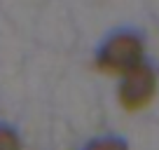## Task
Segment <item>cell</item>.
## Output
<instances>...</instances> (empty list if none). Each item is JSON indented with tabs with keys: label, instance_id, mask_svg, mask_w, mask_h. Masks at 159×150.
Wrapping results in <instances>:
<instances>
[{
	"label": "cell",
	"instance_id": "3957f363",
	"mask_svg": "<svg viewBox=\"0 0 159 150\" xmlns=\"http://www.w3.org/2000/svg\"><path fill=\"white\" fill-rule=\"evenodd\" d=\"M84 150H129V143L119 136H101L84 145Z\"/></svg>",
	"mask_w": 159,
	"mask_h": 150
},
{
	"label": "cell",
	"instance_id": "7a4b0ae2",
	"mask_svg": "<svg viewBox=\"0 0 159 150\" xmlns=\"http://www.w3.org/2000/svg\"><path fill=\"white\" fill-rule=\"evenodd\" d=\"M154 94H157V73L152 66L140 63L138 68L129 70L122 75L119 82V103L129 113H138V110L148 108L152 103Z\"/></svg>",
	"mask_w": 159,
	"mask_h": 150
},
{
	"label": "cell",
	"instance_id": "6da1fadb",
	"mask_svg": "<svg viewBox=\"0 0 159 150\" xmlns=\"http://www.w3.org/2000/svg\"><path fill=\"white\" fill-rule=\"evenodd\" d=\"M140 63H145V42L134 30L112 33L96 54L98 70L108 75H124L129 70L138 68Z\"/></svg>",
	"mask_w": 159,
	"mask_h": 150
},
{
	"label": "cell",
	"instance_id": "277c9868",
	"mask_svg": "<svg viewBox=\"0 0 159 150\" xmlns=\"http://www.w3.org/2000/svg\"><path fill=\"white\" fill-rule=\"evenodd\" d=\"M0 150H24L16 129L10 124H2V122H0Z\"/></svg>",
	"mask_w": 159,
	"mask_h": 150
}]
</instances>
